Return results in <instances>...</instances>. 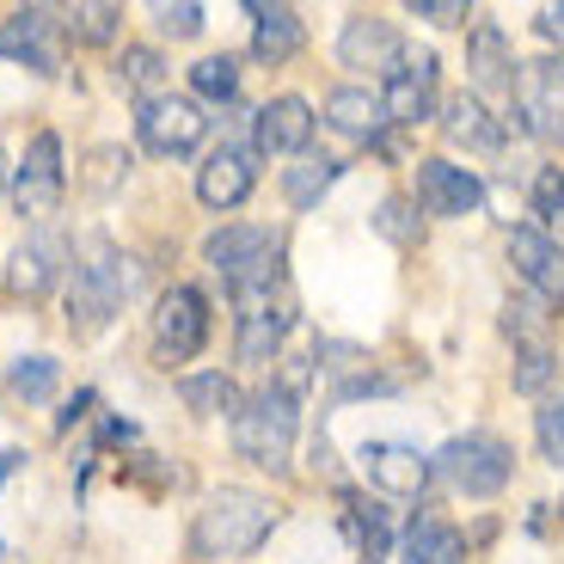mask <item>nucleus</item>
Here are the masks:
<instances>
[{"label": "nucleus", "mask_w": 564, "mask_h": 564, "mask_svg": "<svg viewBox=\"0 0 564 564\" xmlns=\"http://www.w3.org/2000/svg\"><path fill=\"white\" fill-rule=\"evenodd\" d=\"M276 528V503L252 485H221L203 497L197 522H191V552L197 558H246L258 552Z\"/></svg>", "instance_id": "nucleus-1"}, {"label": "nucleus", "mask_w": 564, "mask_h": 564, "mask_svg": "<svg viewBox=\"0 0 564 564\" xmlns=\"http://www.w3.org/2000/svg\"><path fill=\"white\" fill-rule=\"evenodd\" d=\"M301 436V393L289 381H270L234 411V454L258 473H289Z\"/></svg>", "instance_id": "nucleus-2"}, {"label": "nucleus", "mask_w": 564, "mask_h": 564, "mask_svg": "<svg viewBox=\"0 0 564 564\" xmlns=\"http://www.w3.org/2000/svg\"><path fill=\"white\" fill-rule=\"evenodd\" d=\"M203 258H209V270L234 295H252V289L282 282V234L276 227H258V221L215 227L209 240H203Z\"/></svg>", "instance_id": "nucleus-3"}, {"label": "nucleus", "mask_w": 564, "mask_h": 564, "mask_svg": "<svg viewBox=\"0 0 564 564\" xmlns=\"http://www.w3.org/2000/svg\"><path fill=\"white\" fill-rule=\"evenodd\" d=\"M129 289H135V270H129V258L111 252V246H99L86 264H74V282H68V325H74V338L105 332V325L123 313Z\"/></svg>", "instance_id": "nucleus-4"}, {"label": "nucleus", "mask_w": 564, "mask_h": 564, "mask_svg": "<svg viewBox=\"0 0 564 564\" xmlns=\"http://www.w3.org/2000/svg\"><path fill=\"white\" fill-rule=\"evenodd\" d=\"M430 473L460 497H497L509 479H516V448H509L503 436H491V430H466V436L442 442V454L430 460Z\"/></svg>", "instance_id": "nucleus-5"}, {"label": "nucleus", "mask_w": 564, "mask_h": 564, "mask_svg": "<svg viewBox=\"0 0 564 564\" xmlns=\"http://www.w3.org/2000/svg\"><path fill=\"white\" fill-rule=\"evenodd\" d=\"M516 117L534 141H564V56H534L516 68Z\"/></svg>", "instance_id": "nucleus-6"}, {"label": "nucleus", "mask_w": 564, "mask_h": 564, "mask_svg": "<svg viewBox=\"0 0 564 564\" xmlns=\"http://www.w3.org/2000/svg\"><path fill=\"white\" fill-rule=\"evenodd\" d=\"M203 129H209V117L191 99H178V93H148V99L135 105V135H141V148L160 154V160H184L203 141Z\"/></svg>", "instance_id": "nucleus-7"}, {"label": "nucleus", "mask_w": 564, "mask_h": 564, "mask_svg": "<svg viewBox=\"0 0 564 564\" xmlns=\"http://www.w3.org/2000/svg\"><path fill=\"white\" fill-rule=\"evenodd\" d=\"M234 301H240V338H234V350H240V362L264 368L282 350V338L295 332V301H289L282 282L252 289V295H234Z\"/></svg>", "instance_id": "nucleus-8"}, {"label": "nucleus", "mask_w": 564, "mask_h": 564, "mask_svg": "<svg viewBox=\"0 0 564 564\" xmlns=\"http://www.w3.org/2000/svg\"><path fill=\"white\" fill-rule=\"evenodd\" d=\"M209 344V301H203V289H191V282H172L166 295H160L154 307V350L160 362H191V356Z\"/></svg>", "instance_id": "nucleus-9"}, {"label": "nucleus", "mask_w": 564, "mask_h": 564, "mask_svg": "<svg viewBox=\"0 0 564 564\" xmlns=\"http://www.w3.org/2000/svg\"><path fill=\"white\" fill-rule=\"evenodd\" d=\"M62 197H68L62 135L56 129H43V135H31V148H25V166H19V178H13V203H19L25 221H50V215L62 209Z\"/></svg>", "instance_id": "nucleus-10"}, {"label": "nucleus", "mask_w": 564, "mask_h": 564, "mask_svg": "<svg viewBox=\"0 0 564 564\" xmlns=\"http://www.w3.org/2000/svg\"><path fill=\"white\" fill-rule=\"evenodd\" d=\"M68 258H74V252H68V240H62L56 227H37V234H25V240H19V252L7 258V295L43 301V295L62 282Z\"/></svg>", "instance_id": "nucleus-11"}, {"label": "nucleus", "mask_w": 564, "mask_h": 564, "mask_svg": "<svg viewBox=\"0 0 564 564\" xmlns=\"http://www.w3.org/2000/svg\"><path fill=\"white\" fill-rule=\"evenodd\" d=\"M56 31H62V13H50V7H19L13 19H0V56L31 68V74H56L62 68Z\"/></svg>", "instance_id": "nucleus-12"}, {"label": "nucleus", "mask_w": 564, "mask_h": 564, "mask_svg": "<svg viewBox=\"0 0 564 564\" xmlns=\"http://www.w3.org/2000/svg\"><path fill=\"white\" fill-rule=\"evenodd\" d=\"M485 203V184L473 166H454V160H417V209L423 215H442V221H454V215H473Z\"/></svg>", "instance_id": "nucleus-13"}, {"label": "nucleus", "mask_w": 564, "mask_h": 564, "mask_svg": "<svg viewBox=\"0 0 564 564\" xmlns=\"http://www.w3.org/2000/svg\"><path fill=\"white\" fill-rule=\"evenodd\" d=\"M381 105H387V123H423L436 111V56L417 50V56L399 62L381 86Z\"/></svg>", "instance_id": "nucleus-14"}, {"label": "nucleus", "mask_w": 564, "mask_h": 564, "mask_svg": "<svg viewBox=\"0 0 564 564\" xmlns=\"http://www.w3.org/2000/svg\"><path fill=\"white\" fill-rule=\"evenodd\" d=\"M338 62L344 68H381L393 74L405 62V43H399L393 19H375V13H350L338 31Z\"/></svg>", "instance_id": "nucleus-15"}, {"label": "nucleus", "mask_w": 564, "mask_h": 564, "mask_svg": "<svg viewBox=\"0 0 564 564\" xmlns=\"http://www.w3.org/2000/svg\"><path fill=\"white\" fill-rule=\"evenodd\" d=\"M362 473H368V485H381L387 497H423L430 491V460H423L417 448H405V442H362Z\"/></svg>", "instance_id": "nucleus-16"}, {"label": "nucleus", "mask_w": 564, "mask_h": 564, "mask_svg": "<svg viewBox=\"0 0 564 564\" xmlns=\"http://www.w3.org/2000/svg\"><path fill=\"white\" fill-rule=\"evenodd\" d=\"M252 184H258V166H252V148H215L209 160H203V172H197V197L209 203V209H240L246 197H252Z\"/></svg>", "instance_id": "nucleus-17"}, {"label": "nucleus", "mask_w": 564, "mask_h": 564, "mask_svg": "<svg viewBox=\"0 0 564 564\" xmlns=\"http://www.w3.org/2000/svg\"><path fill=\"white\" fill-rule=\"evenodd\" d=\"M509 264H516V276L540 301H564V246H552L540 227H516L509 234Z\"/></svg>", "instance_id": "nucleus-18"}, {"label": "nucleus", "mask_w": 564, "mask_h": 564, "mask_svg": "<svg viewBox=\"0 0 564 564\" xmlns=\"http://www.w3.org/2000/svg\"><path fill=\"white\" fill-rule=\"evenodd\" d=\"M252 141H258V154H301L313 141V105L295 99V93L270 99L252 123Z\"/></svg>", "instance_id": "nucleus-19"}, {"label": "nucleus", "mask_w": 564, "mask_h": 564, "mask_svg": "<svg viewBox=\"0 0 564 564\" xmlns=\"http://www.w3.org/2000/svg\"><path fill=\"white\" fill-rule=\"evenodd\" d=\"M516 50H509V37L497 25H473V37H466V74H473V86L479 93H516Z\"/></svg>", "instance_id": "nucleus-20"}, {"label": "nucleus", "mask_w": 564, "mask_h": 564, "mask_svg": "<svg viewBox=\"0 0 564 564\" xmlns=\"http://www.w3.org/2000/svg\"><path fill=\"white\" fill-rule=\"evenodd\" d=\"M325 123L350 141H381L387 135V105H381V93H368V86H338V93H325Z\"/></svg>", "instance_id": "nucleus-21"}, {"label": "nucleus", "mask_w": 564, "mask_h": 564, "mask_svg": "<svg viewBox=\"0 0 564 564\" xmlns=\"http://www.w3.org/2000/svg\"><path fill=\"white\" fill-rule=\"evenodd\" d=\"M405 564H466V534L442 516H411L405 540H399Z\"/></svg>", "instance_id": "nucleus-22"}, {"label": "nucleus", "mask_w": 564, "mask_h": 564, "mask_svg": "<svg viewBox=\"0 0 564 564\" xmlns=\"http://www.w3.org/2000/svg\"><path fill=\"white\" fill-rule=\"evenodd\" d=\"M301 43H307V25H301L295 7H252V56L258 62L282 68Z\"/></svg>", "instance_id": "nucleus-23"}, {"label": "nucleus", "mask_w": 564, "mask_h": 564, "mask_svg": "<svg viewBox=\"0 0 564 564\" xmlns=\"http://www.w3.org/2000/svg\"><path fill=\"white\" fill-rule=\"evenodd\" d=\"M344 503V528H350V546H356V564H381L387 558V516H381V503L375 497H362V491H344L338 497Z\"/></svg>", "instance_id": "nucleus-24"}, {"label": "nucleus", "mask_w": 564, "mask_h": 564, "mask_svg": "<svg viewBox=\"0 0 564 564\" xmlns=\"http://www.w3.org/2000/svg\"><path fill=\"white\" fill-rule=\"evenodd\" d=\"M442 129H448V141H466V148H479V154H497V148H503V123H497L491 111H485L479 99H454L448 105V117H442Z\"/></svg>", "instance_id": "nucleus-25"}, {"label": "nucleus", "mask_w": 564, "mask_h": 564, "mask_svg": "<svg viewBox=\"0 0 564 564\" xmlns=\"http://www.w3.org/2000/svg\"><path fill=\"white\" fill-rule=\"evenodd\" d=\"M178 399L197 411V417H234V411L246 405L240 387H234V375H221V368H209V375H184Z\"/></svg>", "instance_id": "nucleus-26"}, {"label": "nucleus", "mask_w": 564, "mask_h": 564, "mask_svg": "<svg viewBox=\"0 0 564 564\" xmlns=\"http://www.w3.org/2000/svg\"><path fill=\"white\" fill-rule=\"evenodd\" d=\"M7 387H13L25 405H43V399H56V387H62V362L56 356H19V362L7 368Z\"/></svg>", "instance_id": "nucleus-27"}, {"label": "nucleus", "mask_w": 564, "mask_h": 564, "mask_svg": "<svg viewBox=\"0 0 564 564\" xmlns=\"http://www.w3.org/2000/svg\"><path fill=\"white\" fill-rule=\"evenodd\" d=\"M338 172H344L338 160H301V166L282 172V197L295 203V209H313V203L338 184Z\"/></svg>", "instance_id": "nucleus-28"}, {"label": "nucleus", "mask_w": 564, "mask_h": 564, "mask_svg": "<svg viewBox=\"0 0 564 564\" xmlns=\"http://www.w3.org/2000/svg\"><path fill=\"white\" fill-rule=\"evenodd\" d=\"M191 86H197L203 99L227 105L234 93H240V62H234V56H203L197 68H191Z\"/></svg>", "instance_id": "nucleus-29"}, {"label": "nucleus", "mask_w": 564, "mask_h": 564, "mask_svg": "<svg viewBox=\"0 0 564 564\" xmlns=\"http://www.w3.org/2000/svg\"><path fill=\"white\" fill-rule=\"evenodd\" d=\"M62 19H68V31L80 43H111L117 31H123V7H105V0L99 7H68Z\"/></svg>", "instance_id": "nucleus-30"}, {"label": "nucleus", "mask_w": 564, "mask_h": 564, "mask_svg": "<svg viewBox=\"0 0 564 564\" xmlns=\"http://www.w3.org/2000/svg\"><path fill=\"white\" fill-rule=\"evenodd\" d=\"M534 209L546 215V240L564 246V166H546L534 178Z\"/></svg>", "instance_id": "nucleus-31"}, {"label": "nucleus", "mask_w": 564, "mask_h": 564, "mask_svg": "<svg viewBox=\"0 0 564 564\" xmlns=\"http://www.w3.org/2000/svg\"><path fill=\"white\" fill-rule=\"evenodd\" d=\"M503 332L522 344V350H540V344H546V332H552V319H546V307H540V301H509Z\"/></svg>", "instance_id": "nucleus-32"}, {"label": "nucleus", "mask_w": 564, "mask_h": 564, "mask_svg": "<svg viewBox=\"0 0 564 564\" xmlns=\"http://www.w3.org/2000/svg\"><path fill=\"white\" fill-rule=\"evenodd\" d=\"M375 234H387L393 246H417L423 221H417V209H411L405 197H387L381 209H375Z\"/></svg>", "instance_id": "nucleus-33"}, {"label": "nucleus", "mask_w": 564, "mask_h": 564, "mask_svg": "<svg viewBox=\"0 0 564 564\" xmlns=\"http://www.w3.org/2000/svg\"><path fill=\"white\" fill-rule=\"evenodd\" d=\"M160 68H166V62H160V50H148V43H129L123 62H117V80H123V86H141V99H148V86L160 80Z\"/></svg>", "instance_id": "nucleus-34"}, {"label": "nucleus", "mask_w": 564, "mask_h": 564, "mask_svg": "<svg viewBox=\"0 0 564 564\" xmlns=\"http://www.w3.org/2000/svg\"><path fill=\"white\" fill-rule=\"evenodd\" d=\"M552 375H558V356H552V344H540V350H522V368H516V393H546Z\"/></svg>", "instance_id": "nucleus-35"}, {"label": "nucleus", "mask_w": 564, "mask_h": 564, "mask_svg": "<svg viewBox=\"0 0 564 564\" xmlns=\"http://www.w3.org/2000/svg\"><path fill=\"white\" fill-rule=\"evenodd\" d=\"M534 436H540V454H546L552 466H564V399H546V405H540Z\"/></svg>", "instance_id": "nucleus-36"}, {"label": "nucleus", "mask_w": 564, "mask_h": 564, "mask_svg": "<svg viewBox=\"0 0 564 564\" xmlns=\"http://www.w3.org/2000/svg\"><path fill=\"white\" fill-rule=\"evenodd\" d=\"M203 7L197 0H178V7H154V25H160V37H197L203 31Z\"/></svg>", "instance_id": "nucleus-37"}, {"label": "nucleus", "mask_w": 564, "mask_h": 564, "mask_svg": "<svg viewBox=\"0 0 564 564\" xmlns=\"http://www.w3.org/2000/svg\"><path fill=\"white\" fill-rule=\"evenodd\" d=\"M93 166H99V172H86V191H111L117 178H129V154H123V148H99Z\"/></svg>", "instance_id": "nucleus-38"}, {"label": "nucleus", "mask_w": 564, "mask_h": 564, "mask_svg": "<svg viewBox=\"0 0 564 564\" xmlns=\"http://www.w3.org/2000/svg\"><path fill=\"white\" fill-rule=\"evenodd\" d=\"M411 19H430V25H466L473 7H466V0H411Z\"/></svg>", "instance_id": "nucleus-39"}, {"label": "nucleus", "mask_w": 564, "mask_h": 564, "mask_svg": "<svg viewBox=\"0 0 564 564\" xmlns=\"http://www.w3.org/2000/svg\"><path fill=\"white\" fill-rule=\"evenodd\" d=\"M534 25H540V37L564 43V0H558V7H540V19H534Z\"/></svg>", "instance_id": "nucleus-40"}, {"label": "nucleus", "mask_w": 564, "mask_h": 564, "mask_svg": "<svg viewBox=\"0 0 564 564\" xmlns=\"http://www.w3.org/2000/svg\"><path fill=\"white\" fill-rule=\"evenodd\" d=\"M0 197H7V160H0Z\"/></svg>", "instance_id": "nucleus-41"}]
</instances>
